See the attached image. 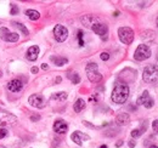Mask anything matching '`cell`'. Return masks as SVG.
I'll list each match as a JSON object with an SVG mask.
<instances>
[{
  "label": "cell",
  "mask_w": 158,
  "mask_h": 148,
  "mask_svg": "<svg viewBox=\"0 0 158 148\" xmlns=\"http://www.w3.org/2000/svg\"><path fill=\"white\" fill-rule=\"evenodd\" d=\"M128 97H129V86L125 83H117L111 95L112 101L117 105H123L127 102Z\"/></svg>",
  "instance_id": "6da1fadb"
},
{
  "label": "cell",
  "mask_w": 158,
  "mask_h": 148,
  "mask_svg": "<svg viewBox=\"0 0 158 148\" xmlns=\"http://www.w3.org/2000/svg\"><path fill=\"white\" fill-rule=\"evenodd\" d=\"M142 79L145 83L152 84L158 80V66L157 64H148L145 67L143 73H142Z\"/></svg>",
  "instance_id": "7a4b0ae2"
},
{
  "label": "cell",
  "mask_w": 158,
  "mask_h": 148,
  "mask_svg": "<svg viewBox=\"0 0 158 148\" xmlns=\"http://www.w3.org/2000/svg\"><path fill=\"white\" fill-rule=\"evenodd\" d=\"M85 72L88 75V79L91 83H99L102 80V75H101V73H99V68H98V64L95 62L88 63L86 68H85Z\"/></svg>",
  "instance_id": "3957f363"
},
{
  "label": "cell",
  "mask_w": 158,
  "mask_h": 148,
  "mask_svg": "<svg viewBox=\"0 0 158 148\" xmlns=\"http://www.w3.org/2000/svg\"><path fill=\"white\" fill-rule=\"evenodd\" d=\"M118 37H119V40L123 44L129 45L134 40V32L129 27H120L118 29Z\"/></svg>",
  "instance_id": "277c9868"
},
{
  "label": "cell",
  "mask_w": 158,
  "mask_h": 148,
  "mask_svg": "<svg viewBox=\"0 0 158 148\" xmlns=\"http://www.w3.org/2000/svg\"><path fill=\"white\" fill-rule=\"evenodd\" d=\"M151 49L148 45L146 44H140L138 46V49L135 50V54H134V58L136 61H145L147 58L151 57Z\"/></svg>",
  "instance_id": "5b68a950"
},
{
  "label": "cell",
  "mask_w": 158,
  "mask_h": 148,
  "mask_svg": "<svg viewBox=\"0 0 158 148\" xmlns=\"http://www.w3.org/2000/svg\"><path fill=\"white\" fill-rule=\"evenodd\" d=\"M16 121H17V118H16L12 113L0 109V126L12 125V124H15Z\"/></svg>",
  "instance_id": "8992f818"
},
{
  "label": "cell",
  "mask_w": 158,
  "mask_h": 148,
  "mask_svg": "<svg viewBox=\"0 0 158 148\" xmlns=\"http://www.w3.org/2000/svg\"><path fill=\"white\" fill-rule=\"evenodd\" d=\"M91 29H93V32L95 34H98L99 37L102 38V40H107V34H108V27H107V24L98 22V23L93 24Z\"/></svg>",
  "instance_id": "52a82bcc"
},
{
  "label": "cell",
  "mask_w": 158,
  "mask_h": 148,
  "mask_svg": "<svg viewBox=\"0 0 158 148\" xmlns=\"http://www.w3.org/2000/svg\"><path fill=\"white\" fill-rule=\"evenodd\" d=\"M0 38L5 41H9V43H16L19 40V34L17 33H12L10 32L6 27H1L0 28Z\"/></svg>",
  "instance_id": "ba28073f"
},
{
  "label": "cell",
  "mask_w": 158,
  "mask_h": 148,
  "mask_svg": "<svg viewBox=\"0 0 158 148\" xmlns=\"http://www.w3.org/2000/svg\"><path fill=\"white\" fill-rule=\"evenodd\" d=\"M54 37L55 39L59 41V43H63L67 37H68V31L64 26L62 24H57L55 28H54Z\"/></svg>",
  "instance_id": "9c48e42d"
},
{
  "label": "cell",
  "mask_w": 158,
  "mask_h": 148,
  "mask_svg": "<svg viewBox=\"0 0 158 148\" xmlns=\"http://www.w3.org/2000/svg\"><path fill=\"white\" fill-rule=\"evenodd\" d=\"M28 102H29L31 106H33L35 108H44L45 105H46L43 95H40V93H33V95H31L29 98H28Z\"/></svg>",
  "instance_id": "30bf717a"
},
{
  "label": "cell",
  "mask_w": 158,
  "mask_h": 148,
  "mask_svg": "<svg viewBox=\"0 0 158 148\" xmlns=\"http://www.w3.org/2000/svg\"><path fill=\"white\" fill-rule=\"evenodd\" d=\"M136 103H138L139 106H145L146 108H152L153 105H155L153 100L150 97V93H148L147 90H145V91L142 92V95L138 98Z\"/></svg>",
  "instance_id": "8fae6325"
},
{
  "label": "cell",
  "mask_w": 158,
  "mask_h": 148,
  "mask_svg": "<svg viewBox=\"0 0 158 148\" xmlns=\"http://www.w3.org/2000/svg\"><path fill=\"white\" fill-rule=\"evenodd\" d=\"M71 140H72L74 143H77L78 146H81L85 141L90 140V137H89V135H86V134H84V132H81V131H74V132L71 135Z\"/></svg>",
  "instance_id": "7c38bea8"
},
{
  "label": "cell",
  "mask_w": 158,
  "mask_h": 148,
  "mask_svg": "<svg viewBox=\"0 0 158 148\" xmlns=\"http://www.w3.org/2000/svg\"><path fill=\"white\" fill-rule=\"evenodd\" d=\"M67 130H68V125H67V123L64 120L59 119V120H56L54 123V131L55 132H57V134H66Z\"/></svg>",
  "instance_id": "4fadbf2b"
},
{
  "label": "cell",
  "mask_w": 158,
  "mask_h": 148,
  "mask_svg": "<svg viewBox=\"0 0 158 148\" xmlns=\"http://www.w3.org/2000/svg\"><path fill=\"white\" fill-rule=\"evenodd\" d=\"M7 88L12 92H19V91L22 90V88H23V83L21 81L20 79H14V80H11L7 84Z\"/></svg>",
  "instance_id": "5bb4252c"
},
{
  "label": "cell",
  "mask_w": 158,
  "mask_h": 148,
  "mask_svg": "<svg viewBox=\"0 0 158 148\" xmlns=\"http://www.w3.org/2000/svg\"><path fill=\"white\" fill-rule=\"evenodd\" d=\"M39 56V46L37 45H33L31 46L28 50H27V54H26V57L29 60V61H35Z\"/></svg>",
  "instance_id": "9a60e30c"
},
{
  "label": "cell",
  "mask_w": 158,
  "mask_h": 148,
  "mask_svg": "<svg viewBox=\"0 0 158 148\" xmlns=\"http://www.w3.org/2000/svg\"><path fill=\"white\" fill-rule=\"evenodd\" d=\"M130 121V115L128 113H120L116 117V124L118 126H124Z\"/></svg>",
  "instance_id": "2e32d148"
},
{
  "label": "cell",
  "mask_w": 158,
  "mask_h": 148,
  "mask_svg": "<svg viewBox=\"0 0 158 148\" xmlns=\"http://www.w3.org/2000/svg\"><path fill=\"white\" fill-rule=\"evenodd\" d=\"M80 19H81V23H83L85 27H88V28H91L93 24L98 23V22H96L98 18H96L95 16H93V15H85V16H83Z\"/></svg>",
  "instance_id": "e0dca14e"
},
{
  "label": "cell",
  "mask_w": 158,
  "mask_h": 148,
  "mask_svg": "<svg viewBox=\"0 0 158 148\" xmlns=\"http://www.w3.org/2000/svg\"><path fill=\"white\" fill-rule=\"evenodd\" d=\"M67 97H68V95H67V92H64V91H60V92H56V93H54V95H51V100H52V101H57V102H63V101H66Z\"/></svg>",
  "instance_id": "ac0fdd59"
},
{
  "label": "cell",
  "mask_w": 158,
  "mask_h": 148,
  "mask_svg": "<svg viewBox=\"0 0 158 148\" xmlns=\"http://www.w3.org/2000/svg\"><path fill=\"white\" fill-rule=\"evenodd\" d=\"M50 60L56 64V66H59V67H62V66H64L66 63H68V60L66 58V57H60V56H51L50 57Z\"/></svg>",
  "instance_id": "d6986e66"
},
{
  "label": "cell",
  "mask_w": 158,
  "mask_h": 148,
  "mask_svg": "<svg viewBox=\"0 0 158 148\" xmlns=\"http://www.w3.org/2000/svg\"><path fill=\"white\" fill-rule=\"evenodd\" d=\"M85 106H86L85 101H84V100H81V98H78V100L74 102V106H73V108H74V112H77V113H80V112H81L83 109H84V108H85Z\"/></svg>",
  "instance_id": "ffe728a7"
},
{
  "label": "cell",
  "mask_w": 158,
  "mask_h": 148,
  "mask_svg": "<svg viewBox=\"0 0 158 148\" xmlns=\"http://www.w3.org/2000/svg\"><path fill=\"white\" fill-rule=\"evenodd\" d=\"M146 128H147V124L145 123L141 128H138V129H134L133 131H131V137L133 138H138V137H140L143 132H145V130H146Z\"/></svg>",
  "instance_id": "44dd1931"
},
{
  "label": "cell",
  "mask_w": 158,
  "mask_h": 148,
  "mask_svg": "<svg viewBox=\"0 0 158 148\" xmlns=\"http://www.w3.org/2000/svg\"><path fill=\"white\" fill-rule=\"evenodd\" d=\"M26 16L31 21H37V19H39L40 14L38 11H35V10H27L26 11Z\"/></svg>",
  "instance_id": "7402d4cb"
},
{
  "label": "cell",
  "mask_w": 158,
  "mask_h": 148,
  "mask_svg": "<svg viewBox=\"0 0 158 148\" xmlns=\"http://www.w3.org/2000/svg\"><path fill=\"white\" fill-rule=\"evenodd\" d=\"M67 78L73 83V84H79L80 83V76L78 75V73H68Z\"/></svg>",
  "instance_id": "603a6c76"
},
{
  "label": "cell",
  "mask_w": 158,
  "mask_h": 148,
  "mask_svg": "<svg viewBox=\"0 0 158 148\" xmlns=\"http://www.w3.org/2000/svg\"><path fill=\"white\" fill-rule=\"evenodd\" d=\"M14 26H16V27L20 29L21 32H22V33H23L26 37H27V35H29V32H28V29H27V28H26V27H24L22 23H20V22H14Z\"/></svg>",
  "instance_id": "cb8c5ba5"
},
{
  "label": "cell",
  "mask_w": 158,
  "mask_h": 148,
  "mask_svg": "<svg viewBox=\"0 0 158 148\" xmlns=\"http://www.w3.org/2000/svg\"><path fill=\"white\" fill-rule=\"evenodd\" d=\"M10 14H11V15H17V14H19V6H17V5H14V4H11Z\"/></svg>",
  "instance_id": "d4e9b609"
},
{
  "label": "cell",
  "mask_w": 158,
  "mask_h": 148,
  "mask_svg": "<svg viewBox=\"0 0 158 148\" xmlns=\"http://www.w3.org/2000/svg\"><path fill=\"white\" fill-rule=\"evenodd\" d=\"M83 32L78 31V41H79V46H84V40H83Z\"/></svg>",
  "instance_id": "484cf974"
},
{
  "label": "cell",
  "mask_w": 158,
  "mask_h": 148,
  "mask_svg": "<svg viewBox=\"0 0 158 148\" xmlns=\"http://www.w3.org/2000/svg\"><path fill=\"white\" fill-rule=\"evenodd\" d=\"M100 57H101L102 61H107V60L110 58V54H108V52H102V54L100 55Z\"/></svg>",
  "instance_id": "4316f807"
},
{
  "label": "cell",
  "mask_w": 158,
  "mask_h": 148,
  "mask_svg": "<svg viewBox=\"0 0 158 148\" xmlns=\"http://www.w3.org/2000/svg\"><path fill=\"white\" fill-rule=\"evenodd\" d=\"M152 129H153V131H155L156 134H158V120H155V121L152 123Z\"/></svg>",
  "instance_id": "83f0119b"
},
{
  "label": "cell",
  "mask_w": 158,
  "mask_h": 148,
  "mask_svg": "<svg viewBox=\"0 0 158 148\" xmlns=\"http://www.w3.org/2000/svg\"><path fill=\"white\" fill-rule=\"evenodd\" d=\"M6 135H7V130H6V129H0V140H1V138H4Z\"/></svg>",
  "instance_id": "f1b7e54d"
},
{
  "label": "cell",
  "mask_w": 158,
  "mask_h": 148,
  "mask_svg": "<svg viewBox=\"0 0 158 148\" xmlns=\"http://www.w3.org/2000/svg\"><path fill=\"white\" fill-rule=\"evenodd\" d=\"M39 119H40L39 114H33V115H31V120H32V121H38Z\"/></svg>",
  "instance_id": "f546056e"
},
{
  "label": "cell",
  "mask_w": 158,
  "mask_h": 148,
  "mask_svg": "<svg viewBox=\"0 0 158 148\" xmlns=\"http://www.w3.org/2000/svg\"><path fill=\"white\" fill-rule=\"evenodd\" d=\"M135 145H136V142H135L134 140H130V141H129V147L130 148H134L135 147Z\"/></svg>",
  "instance_id": "4dcf8cb0"
},
{
  "label": "cell",
  "mask_w": 158,
  "mask_h": 148,
  "mask_svg": "<svg viewBox=\"0 0 158 148\" xmlns=\"http://www.w3.org/2000/svg\"><path fill=\"white\" fill-rule=\"evenodd\" d=\"M32 73H38V67H32Z\"/></svg>",
  "instance_id": "1f68e13d"
},
{
  "label": "cell",
  "mask_w": 158,
  "mask_h": 148,
  "mask_svg": "<svg viewBox=\"0 0 158 148\" xmlns=\"http://www.w3.org/2000/svg\"><path fill=\"white\" fill-rule=\"evenodd\" d=\"M116 146H117V147H120V146H123V141H122V140H120V141H118V142L116 143Z\"/></svg>",
  "instance_id": "d6a6232c"
},
{
  "label": "cell",
  "mask_w": 158,
  "mask_h": 148,
  "mask_svg": "<svg viewBox=\"0 0 158 148\" xmlns=\"http://www.w3.org/2000/svg\"><path fill=\"white\" fill-rule=\"evenodd\" d=\"M41 68H43V69H48L49 67H48V64H46V63H43V64H41Z\"/></svg>",
  "instance_id": "836d02e7"
},
{
  "label": "cell",
  "mask_w": 158,
  "mask_h": 148,
  "mask_svg": "<svg viewBox=\"0 0 158 148\" xmlns=\"http://www.w3.org/2000/svg\"><path fill=\"white\" fill-rule=\"evenodd\" d=\"M113 16H114V17H117V16H119V11H116V12H114V15H113Z\"/></svg>",
  "instance_id": "e575fe53"
},
{
  "label": "cell",
  "mask_w": 158,
  "mask_h": 148,
  "mask_svg": "<svg viewBox=\"0 0 158 148\" xmlns=\"http://www.w3.org/2000/svg\"><path fill=\"white\" fill-rule=\"evenodd\" d=\"M150 148H158V146H156V145H152V146H150Z\"/></svg>",
  "instance_id": "d590c367"
},
{
  "label": "cell",
  "mask_w": 158,
  "mask_h": 148,
  "mask_svg": "<svg viewBox=\"0 0 158 148\" xmlns=\"http://www.w3.org/2000/svg\"><path fill=\"white\" fill-rule=\"evenodd\" d=\"M100 148H107V146H106V145H102V146H101Z\"/></svg>",
  "instance_id": "8d00e7d4"
},
{
  "label": "cell",
  "mask_w": 158,
  "mask_h": 148,
  "mask_svg": "<svg viewBox=\"0 0 158 148\" xmlns=\"http://www.w3.org/2000/svg\"><path fill=\"white\" fill-rule=\"evenodd\" d=\"M0 148H5V147H4V146H0Z\"/></svg>",
  "instance_id": "74e56055"
},
{
  "label": "cell",
  "mask_w": 158,
  "mask_h": 148,
  "mask_svg": "<svg viewBox=\"0 0 158 148\" xmlns=\"http://www.w3.org/2000/svg\"><path fill=\"white\" fill-rule=\"evenodd\" d=\"M157 27H158V17H157Z\"/></svg>",
  "instance_id": "f35d334b"
},
{
  "label": "cell",
  "mask_w": 158,
  "mask_h": 148,
  "mask_svg": "<svg viewBox=\"0 0 158 148\" xmlns=\"http://www.w3.org/2000/svg\"><path fill=\"white\" fill-rule=\"evenodd\" d=\"M1 75H2V74H1V71H0V76H1Z\"/></svg>",
  "instance_id": "ab89813d"
},
{
  "label": "cell",
  "mask_w": 158,
  "mask_h": 148,
  "mask_svg": "<svg viewBox=\"0 0 158 148\" xmlns=\"http://www.w3.org/2000/svg\"><path fill=\"white\" fill-rule=\"evenodd\" d=\"M157 60H158V56H157Z\"/></svg>",
  "instance_id": "60d3db41"
}]
</instances>
